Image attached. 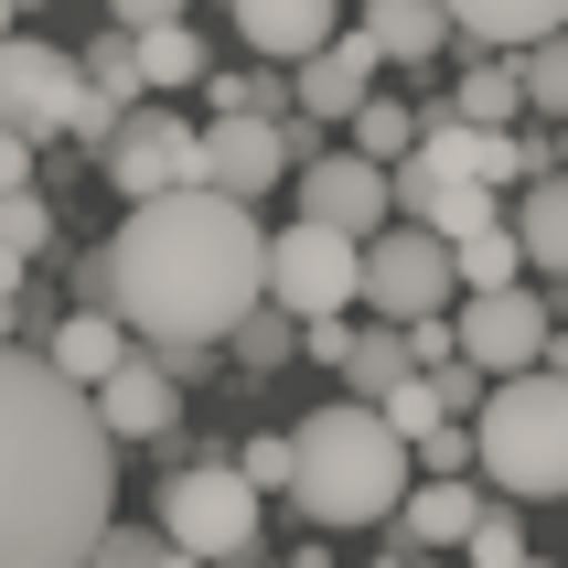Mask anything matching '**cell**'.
Segmentation results:
<instances>
[{"label":"cell","instance_id":"1","mask_svg":"<svg viewBox=\"0 0 568 568\" xmlns=\"http://www.w3.org/2000/svg\"><path fill=\"white\" fill-rule=\"evenodd\" d=\"M75 301L87 312H119L129 344H236V322L268 301V236L236 193L215 183H183V193H151L129 204L108 247L75 257Z\"/></svg>","mask_w":568,"mask_h":568},{"label":"cell","instance_id":"2","mask_svg":"<svg viewBox=\"0 0 568 568\" xmlns=\"http://www.w3.org/2000/svg\"><path fill=\"white\" fill-rule=\"evenodd\" d=\"M119 440L43 344H0V568H87L119 526Z\"/></svg>","mask_w":568,"mask_h":568},{"label":"cell","instance_id":"3","mask_svg":"<svg viewBox=\"0 0 568 568\" xmlns=\"http://www.w3.org/2000/svg\"><path fill=\"white\" fill-rule=\"evenodd\" d=\"M408 483H418V450L365 397H333L290 429V505L312 526H397Z\"/></svg>","mask_w":568,"mask_h":568},{"label":"cell","instance_id":"4","mask_svg":"<svg viewBox=\"0 0 568 568\" xmlns=\"http://www.w3.org/2000/svg\"><path fill=\"white\" fill-rule=\"evenodd\" d=\"M483 483L505 505H568V376H494L473 408Z\"/></svg>","mask_w":568,"mask_h":568},{"label":"cell","instance_id":"5","mask_svg":"<svg viewBox=\"0 0 568 568\" xmlns=\"http://www.w3.org/2000/svg\"><path fill=\"white\" fill-rule=\"evenodd\" d=\"M257 494L236 462H172L161 473V537L183 547V558H204V568H247L257 558Z\"/></svg>","mask_w":568,"mask_h":568},{"label":"cell","instance_id":"6","mask_svg":"<svg viewBox=\"0 0 568 568\" xmlns=\"http://www.w3.org/2000/svg\"><path fill=\"white\" fill-rule=\"evenodd\" d=\"M354 290H365V247L354 236H333V225H280L268 236V301H280L290 322H344Z\"/></svg>","mask_w":568,"mask_h":568},{"label":"cell","instance_id":"7","mask_svg":"<svg viewBox=\"0 0 568 568\" xmlns=\"http://www.w3.org/2000/svg\"><path fill=\"white\" fill-rule=\"evenodd\" d=\"M97 172L119 183V204H151V193H183V183H204V129L193 119H172V108H129L119 129H108V151H97Z\"/></svg>","mask_w":568,"mask_h":568},{"label":"cell","instance_id":"8","mask_svg":"<svg viewBox=\"0 0 568 568\" xmlns=\"http://www.w3.org/2000/svg\"><path fill=\"white\" fill-rule=\"evenodd\" d=\"M462 301V280H450V247L429 236V225H386V236H365V290H354V312L376 322H429Z\"/></svg>","mask_w":568,"mask_h":568},{"label":"cell","instance_id":"9","mask_svg":"<svg viewBox=\"0 0 568 568\" xmlns=\"http://www.w3.org/2000/svg\"><path fill=\"white\" fill-rule=\"evenodd\" d=\"M75 97H87V64L75 54H54V43H32V32H11L0 43V129L11 140H64L75 129Z\"/></svg>","mask_w":568,"mask_h":568},{"label":"cell","instance_id":"10","mask_svg":"<svg viewBox=\"0 0 568 568\" xmlns=\"http://www.w3.org/2000/svg\"><path fill=\"white\" fill-rule=\"evenodd\" d=\"M462 354H473L483 376H537L547 365V333H558V322H547V290H462Z\"/></svg>","mask_w":568,"mask_h":568},{"label":"cell","instance_id":"11","mask_svg":"<svg viewBox=\"0 0 568 568\" xmlns=\"http://www.w3.org/2000/svg\"><path fill=\"white\" fill-rule=\"evenodd\" d=\"M290 183H301V215L333 225V236H354V247L386 236V215H397V172L365 161V151H322V161H301Z\"/></svg>","mask_w":568,"mask_h":568},{"label":"cell","instance_id":"12","mask_svg":"<svg viewBox=\"0 0 568 568\" xmlns=\"http://www.w3.org/2000/svg\"><path fill=\"white\" fill-rule=\"evenodd\" d=\"M87 397H97V418H108V440H172V418H183V376H172L151 344H129Z\"/></svg>","mask_w":568,"mask_h":568},{"label":"cell","instance_id":"13","mask_svg":"<svg viewBox=\"0 0 568 568\" xmlns=\"http://www.w3.org/2000/svg\"><path fill=\"white\" fill-rule=\"evenodd\" d=\"M376 32H365V22H354V32H333V43H322V54L312 64H290V119H333V129H344L354 119V108H365V97H376Z\"/></svg>","mask_w":568,"mask_h":568},{"label":"cell","instance_id":"14","mask_svg":"<svg viewBox=\"0 0 568 568\" xmlns=\"http://www.w3.org/2000/svg\"><path fill=\"white\" fill-rule=\"evenodd\" d=\"M397 215L429 225L440 247H462V236H483L505 204H494V183H473V172H440L429 151H408V161H397Z\"/></svg>","mask_w":568,"mask_h":568},{"label":"cell","instance_id":"15","mask_svg":"<svg viewBox=\"0 0 568 568\" xmlns=\"http://www.w3.org/2000/svg\"><path fill=\"white\" fill-rule=\"evenodd\" d=\"M204 183L257 204V193L290 183V129L280 119H204Z\"/></svg>","mask_w":568,"mask_h":568},{"label":"cell","instance_id":"16","mask_svg":"<svg viewBox=\"0 0 568 568\" xmlns=\"http://www.w3.org/2000/svg\"><path fill=\"white\" fill-rule=\"evenodd\" d=\"M483 515H494V505H483V483H473V473H418V483H408V505H397V537L440 558V547L473 537Z\"/></svg>","mask_w":568,"mask_h":568},{"label":"cell","instance_id":"17","mask_svg":"<svg viewBox=\"0 0 568 568\" xmlns=\"http://www.w3.org/2000/svg\"><path fill=\"white\" fill-rule=\"evenodd\" d=\"M236 32H247L268 64H312L333 32H344V0H236Z\"/></svg>","mask_w":568,"mask_h":568},{"label":"cell","instance_id":"18","mask_svg":"<svg viewBox=\"0 0 568 568\" xmlns=\"http://www.w3.org/2000/svg\"><path fill=\"white\" fill-rule=\"evenodd\" d=\"M505 225H515V247H526V268L568 280V172H537V183H515Z\"/></svg>","mask_w":568,"mask_h":568},{"label":"cell","instance_id":"19","mask_svg":"<svg viewBox=\"0 0 568 568\" xmlns=\"http://www.w3.org/2000/svg\"><path fill=\"white\" fill-rule=\"evenodd\" d=\"M450 32L462 43H494V54H526V43L568 32V0H450Z\"/></svg>","mask_w":568,"mask_h":568},{"label":"cell","instance_id":"20","mask_svg":"<svg viewBox=\"0 0 568 568\" xmlns=\"http://www.w3.org/2000/svg\"><path fill=\"white\" fill-rule=\"evenodd\" d=\"M365 32H376L386 64H440L450 54V0H365Z\"/></svg>","mask_w":568,"mask_h":568},{"label":"cell","instance_id":"21","mask_svg":"<svg viewBox=\"0 0 568 568\" xmlns=\"http://www.w3.org/2000/svg\"><path fill=\"white\" fill-rule=\"evenodd\" d=\"M429 119L515 129V119H526V75H515V54H473V64H462V97H450V108H429Z\"/></svg>","mask_w":568,"mask_h":568},{"label":"cell","instance_id":"22","mask_svg":"<svg viewBox=\"0 0 568 568\" xmlns=\"http://www.w3.org/2000/svg\"><path fill=\"white\" fill-rule=\"evenodd\" d=\"M43 354H54V365H64L75 386H97V376H108V365L129 354V322H119V312H87V301H75V312H64L54 333H43Z\"/></svg>","mask_w":568,"mask_h":568},{"label":"cell","instance_id":"23","mask_svg":"<svg viewBox=\"0 0 568 568\" xmlns=\"http://www.w3.org/2000/svg\"><path fill=\"white\" fill-rule=\"evenodd\" d=\"M333 376H344L354 397H365V408H376L386 386H408V376H418V354H408V322H354V354L333 365Z\"/></svg>","mask_w":568,"mask_h":568},{"label":"cell","instance_id":"24","mask_svg":"<svg viewBox=\"0 0 568 568\" xmlns=\"http://www.w3.org/2000/svg\"><path fill=\"white\" fill-rule=\"evenodd\" d=\"M418 129H429V119H418L408 97H365V108L344 119V151H365V161H386V172H397V161L418 151Z\"/></svg>","mask_w":568,"mask_h":568},{"label":"cell","instance_id":"25","mask_svg":"<svg viewBox=\"0 0 568 568\" xmlns=\"http://www.w3.org/2000/svg\"><path fill=\"white\" fill-rule=\"evenodd\" d=\"M75 64H87V87L108 97L119 119H129V108H140V97H151V75H140V32H129V22H108V32H97V43H87V54H75Z\"/></svg>","mask_w":568,"mask_h":568},{"label":"cell","instance_id":"26","mask_svg":"<svg viewBox=\"0 0 568 568\" xmlns=\"http://www.w3.org/2000/svg\"><path fill=\"white\" fill-rule=\"evenodd\" d=\"M450 280H462V290H515V280H526V247H515V225L494 215L483 236H462V247H450Z\"/></svg>","mask_w":568,"mask_h":568},{"label":"cell","instance_id":"27","mask_svg":"<svg viewBox=\"0 0 568 568\" xmlns=\"http://www.w3.org/2000/svg\"><path fill=\"white\" fill-rule=\"evenodd\" d=\"M140 75H151V97L204 87V32H193V22H151V32H140Z\"/></svg>","mask_w":568,"mask_h":568},{"label":"cell","instance_id":"28","mask_svg":"<svg viewBox=\"0 0 568 568\" xmlns=\"http://www.w3.org/2000/svg\"><path fill=\"white\" fill-rule=\"evenodd\" d=\"M225 354H236V365H247V376H280L290 354H301V322H290L280 301H257V312L236 322V344H225Z\"/></svg>","mask_w":568,"mask_h":568},{"label":"cell","instance_id":"29","mask_svg":"<svg viewBox=\"0 0 568 568\" xmlns=\"http://www.w3.org/2000/svg\"><path fill=\"white\" fill-rule=\"evenodd\" d=\"M515 75H526V119H568V32L526 43V54H515Z\"/></svg>","mask_w":568,"mask_h":568},{"label":"cell","instance_id":"30","mask_svg":"<svg viewBox=\"0 0 568 568\" xmlns=\"http://www.w3.org/2000/svg\"><path fill=\"white\" fill-rule=\"evenodd\" d=\"M43 247H54V204H43V193H0V257H22V268H32V257H43Z\"/></svg>","mask_w":568,"mask_h":568},{"label":"cell","instance_id":"31","mask_svg":"<svg viewBox=\"0 0 568 568\" xmlns=\"http://www.w3.org/2000/svg\"><path fill=\"white\" fill-rule=\"evenodd\" d=\"M376 418L397 429V440H429V429L450 418V397H440L429 376H408V386H386V397H376Z\"/></svg>","mask_w":568,"mask_h":568},{"label":"cell","instance_id":"32","mask_svg":"<svg viewBox=\"0 0 568 568\" xmlns=\"http://www.w3.org/2000/svg\"><path fill=\"white\" fill-rule=\"evenodd\" d=\"M183 547L161 537V526H108V537L87 547V568H172Z\"/></svg>","mask_w":568,"mask_h":568},{"label":"cell","instance_id":"33","mask_svg":"<svg viewBox=\"0 0 568 568\" xmlns=\"http://www.w3.org/2000/svg\"><path fill=\"white\" fill-rule=\"evenodd\" d=\"M462 558H473V568H526V526H515V515L494 505V515L473 526V537H462Z\"/></svg>","mask_w":568,"mask_h":568},{"label":"cell","instance_id":"34","mask_svg":"<svg viewBox=\"0 0 568 568\" xmlns=\"http://www.w3.org/2000/svg\"><path fill=\"white\" fill-rule=\"evenodd\" d=\"M418 450V473H483V450H473V429H462V418H440V429H429V440H408Z\"/></svg>","mask_w":568,"mask_h":568},{"label":"cell","instance_id":"35","mask_svg":"<svg viewBox=\"0 0 568 568\" xmlns=\"http://www.w3.org/2000/svg\"><path fill=\"white\" fill-rule=\"evenodd\" d=\"M236 473H247L257 494H290V429H257V440L236 450Z\"/></svg>","mask_w":568,"mask_h":568},{"label":"cell","instance_id":"36","mask_svg":"<svg viewBox=\"0 0 568 568\" xmlns=\"http://www.w3.org/2000/svg\"><path fill=\"white\" fill-rule=\"evenodd\" d=\"M301 354H312V365H344L354 354V312L344 322H301Z\"/></svg>","mask_w":568,"mask_h":568},{"label":"cell","instance_id":"37","mask_svg":"<svg viewBox=\"0 0 568 568\" xmlns=\"http://www.w3.org/2000/svg\"><path fill=\"white\" fill-rule=\"evenodd\" d=\"M108 22H129V32H151V22H183V0H108Z\"/></svg>","mask_w":568,"mask_h":568},{"label":"cell","instance_id":"38","mask_svg":"<svg viewBox=\"0 0 568 568\" xmlns=\"http://www.w3.org/2000/svg\"><path fill=\"white\" fill-rule=\"evenodd\" d=\"M22 280H32L22 257H0V344H11V322H22Z\"/></svg>","mask_w":568,"mask_h":568},{"label":"cell","instance_id":"39","mask_svg":"<svg viewBox=\"0 0 568 568\" xmlns=\"http://www.w3.org/2000/svg\"><path fill=\"white\" fill-rule=\"evenodd\" d=\"M32 183V140H11V129H0V193H22Z\"/></svg>","mask_w":568,"mask_h":568},{"label":"cell","instance_id":"40","mask_svg":"<svg viewBox=\"0 0 568 568\" xmlns=\"http://www.w3.org/2000/svg\"><path fill=\"white\" fill-rule=\"evenodd\" d=\"M11 32H22V11H11V0H0V43H11Z\"/></svg>","mask_w":568,"mask_h":568},{"label":"cell","instance_id":"41","mask_svg":"<svg viewBox=\"0 0 568 568\" xmlns=\"http://www.w3.org/2000/svg\"><path fill=\"white\" fill-rule=\"evenodd\" d=\"M558 172H568V119H558Z\"/></svg>","mask_w":568,"mask_h":568},{"label":"cell","instance_id":"42","mask_svg":"<svg viewBox=\"0 0 568 568\" xmlns=\"http://www.w3.org/2000/svg\"><path fill=\"white\" fill-rule=\"evenodd\" d=\"M11 11H43V0H11Z\"/></svg>","mask_w":568,"mask_h":568},{"label":"cell","instance_id":"43","mask_svg":"<svg viewBox=\"0 0 568 568\" xmlns=\"http://www.w3.org/2000/svg\"><path fill=\"white\" fill-rule=\"evenodd\" d=\"M247 568H280V558H247Z\"/></svg>","mask_w":568,"mask_h":568},{"label":"cell","instance_id":"44","mask_svg":"<svg viewBox=\"0 0 568 568\" xmlns=\"http://www.w3.org/2000/svg\"><path fill=\"white\" fill-rule=\"evenodd\" d=\"M172 568H204V558H172Z\"/></svg>","mask_w":568,"mask_h":568},{"label":"cell","instance_id":"45","mask_svg":"<svg viewBox=\"0 0 568 568\" xmlns=\"http://www.w3.org/2000/svg\"><path fill=\"white\" fill-rule=\"evenodd\" d=\"M526 568H547V558H526Z\"/></svg>","mask_w":568,"mask_h":568}]
</instances>
